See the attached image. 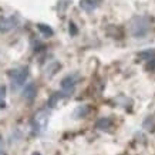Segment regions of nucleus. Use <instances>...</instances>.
<instances>
[{"instance_id":"nucleus-15","label":"nucleus","mask_w":155,"mask_h":155,"mask_svg":"<svg viewBox=\"0 0 155 155\" xmlns=\"http://www.w3.org/2000/svg\"><path fill=\"white\" fill-rule=\"evenodd\" d=\"M6 94H7V88L5 84H0V108L6 107Z\"/></svg>"},{"instance_id":"nucleus-1","label":"nucleus","mask_w":155,"mask_h":155,"mask_svg":"<svg viewBox=\"0 0 155 155\" xmlns=\"http://www.w3.org/2000/svg\"><path fill=\"white\" fill-rule=\"evenodd\" d=\"M151 28V21L145 16H134L130 21V30H131L132 37L142 38L145 37Z\"/></svg>"},{"instance_id":"nucleus-16","label":"nucleus","mask_w":155,"mask_h":155,"mask_svg":"<svg viewBox=\"0 0 155 155\" xmlns=\"http://www.w3.org/2000/svg\"><path fill=\"white\" fill-rule=\"evenodd\" d=\"M63 95H64L63 93H54V94H53L51 97L48 98V103H47V104H48V107H50V108L54 107V105L57 104V101H58V100H60L61 97H63Z\"/></svg>"},{"instance_id":"nucleus-14","label":"nucleus","mask_w":155,"mask_h":155,"mask_svg":"<svg viewBox=\"0 0 155 155\" xmlns=\"http://www.w3.org/2000/svg\"><path fill=\"white\" fill-rule=\"evenodd\" d=\"M71 0H58V5H57V10H58V13L60 14H64L66 13L67 7L70 6Z\"/></svg>"},{"instance_id":"nucleus-4","label":"nucleus","mask_w":155,"mask_h":155,"mask_svg":"<svg viewBox=\"0 0 155 155\" xmlns=\"http://www.w3.org/2000/svg\"><path fill=\"white\" fill-rule=\"evenodd\" d=\"M80 80V75L74 73V74H68L66 75L63 80H61V90H63V94L64 95H70L75 88V84Z\"/></svg>"},{"instance_id":"nucleus-3","label":"nucleus","mask_w":155,"mask_h":155,"mask_svg":"<svg viewBox=\"0 0 155 155\" xmlns=\"http://www.w3.org/2000/svg\"><path fill=\"white\" fill-rule=\"evenodd\" d=\"M28 77V67H17L9 71V78L12 83V88H19L24 85Z\"/></svg>"},{"instance_id":"nucleus-9","label":"nucleus","mask_w":155,"mask_h":155,"mask_svg":"<svg viewBox=\"0 0 155 155\" xmlns=\"http://www.w3.org/2000/svg\"><path fill=\"white\" fill-rule=\"evenodd\" d=\"M90 113H91V105L83 104V105H78V107L75 108L73 115H74V118H84V117H87Z\"/></svg>"},{"instance_id":"nucleus-5","label":"nucleus","mask_w":155,"mask_h":155,"mask_svg":"<svg viewBox=\"0 0 155 155\" xmlns=\"http://www.w3.org/2000/svg\"><path fill=\"white\" fill-rule=\"evenodd\" d=\"M17 24H19V17L16 14H12L7 17H0V31L7 33L14 27H17Z\"/></svg>"},{"instance_id":"nucleus-18","label":"nucleus","mask_w":155,"mask_h":155,"mask_svg":"<svg viewBox=\"0 0 155 155\" xmlns=\"http://www.w3.org/2000/svg\"><path fill=\"white\" fill-rule=\"evenodd\" d=\"M147 70L148 71H155V58H152V60H150L148 63H147Z\"/></svg>"},{"instance_id":"nucleus-6","label":"nucleus","mask_w":155,"mask_h":155,"mask_svg":"<svg viewBox=\"0 0 155 155\" xmlns=\"http://www.w3.org/2000/svg\"><path fill=\"white\" fill-rule=\"evenodd\" d=\"M36 94H37V87H36V84H34V83H28V84L24 85V88H23V97L26 100L31 101V100H34Z\"/></svg>"},{"instance_id":"nucleus-2","label":"nucleus","mask_w":155,"mask_h":155,"mask_svg":"<svg viewBox=\"0 0 155 155\" xmlns=\"http://www.w3.org/2000/svg\"><path fill=\"white\" fill-rule=\"evenodd\" d=\"M48 118H50V113L46 108L38 110L37 113L34 114L33 118H31V131H33L34 135H40L47 128Z\"/></svg>"},{"instance_id":"nucleus-8","label":"nucleus","mask_w":155,"mask_h":155,"mask_svg":"<svg viewBox=\"0 0 155 155\" xmlns=\"http://www.w3.org/2000/svg\"><path fill=\"white\" fill-rule=\"evenodd\" d=\"M113 120L108 117H103L100 118V120H97V122H95V127H97V130H100V131H108V130H111V127H113Z\"/></svg>"},{"instance_id":"nucleus-20","label":"nucleus","mask_w":155,"mask_h":155,"mask_svg":"<svg viewBox=\"0 0 155 155\" xmlns=\"http://www.w3.org/2000/svg\"><path fill=\"white\" fill-rule=\"evenodd\" d=\"M31 155H41V154H40V152H33Z\"/></svg>"},{"instance_id":"nucleus-19","label":"nucleus","mask_w":155,"mask_h":155,"mask_svg":"<svg viewBox=\"0 0 155 155\" xmlns=\"http://www.w3.org/2000/svg\"><path fill=\"white\" fill-rule=\"evenodd\" d=\"M0 155H6V145H5V141H3L2 135H0Z\"/></svg>"},{"instance_id":"nucleus-11","label":"nucleus","mask_w":155,"mask_h":155,"mask_svg":"<svg viewBox=\"0 0 155 155\" xmlns=\"http://www.w3.org/2000/svg\"><path fill=\"white\" fill-rule=\"evenodd\" d=\"M37 28L38 31L44 36V37H51L53 34H54V31H53V28L48 26V24H44V23H38L37 24Z\"/></svg>"},{"instance_id":"nucleus-13","label":"nucleus","mask_w":155,"mask_h":155,"mask_svg":"<svg viewBox=\"0 0 155 155\" xmlns=\"http://www.w3.org/2000/svg\"><path fill=\"white\" fill-rule=\"evenodd\" d=\"M138 57L140 58H142V60H152V58H155V50H144V51L138 53Z\"/></svg>"},{"instance_id":"nucleus-17","label":"nucleus","mask_w":155,"mask_h":155,"mask_svg":"<svg viewBox=\"0 0 155 155\" xmlns=\"http://www.w3.org/2000/svg\"><path fill=\"white\" fill-rule=\"evenodd\" d=\"M68 31H70L71 36H77V33H78V28H77L75 23H73V21H70V23H68Z\"/></svg>"},{"instance_id":"nucleus-12","label":"nucleus","mask_w":155,"mask_h":155,"mask_svg":"<svg viewBox=\"0 0 155 155\" xmlns=\"http://www.w3.org/2000/svg\"><path fill=\"white\" fill-rule=\"evenodd\" d=\"M58 68H60V63L53 61L51 64H48L47 68H46V75H47V77H53V75L58 71Z\"/></svg>"},{"instance_id":"nucleus-7","label":"nucleus","mask_w":155,"mask_h":155,"mask_svg":"<svg viewBox=\"0 0 155 155\" xmlns=\"http://www.w3.org/2000/svg\"><path fill=\"white\" fill-rule=\"evenodd\" d=\"M101 0H80V7L87 13H91L100 6Z\"/></svg>"},{"instance_id":"nucleus-10","label":"nucleus","mask_w":155,"mask_h":155,"mask_svg":"<svg viewBox=\"0 0 155 155\" xmlns=\"http://www.w3.org/2000/svg\"><path fill=\"white\" fill-rule=\"evenodd\" d=\"M142 127L147 131H155V115H148L142 122Z\"/></svg>"}]
</instances>
